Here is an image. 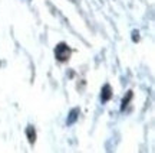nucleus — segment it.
<instances>
[{
  "label": "nucleus",
  "instance_id": "6",
  "mask_svg": "<svg viewBox=\"0 0 155 153\" xmlns=\"http://www.w3.org/2000/svg\"><path fill=\"white\" fill-rule=\"evenodd\" d=\"M132 40H139V35H138V30H134L132 32Z\"/></svg>",
  "mask_w": 155,
  "mask_h": 153
},
{
  "label": "nucleus",
  "instance_id": "4",
  "mask_svg": "<svg viewBox=\"0 0 155 153\" xmlns=\"http://www.w3.org/2000/svg\"><path fill=\"white\" fill-rule=\"evenodd\" d=\"M78 116H79V110L78 108H73L72 111H71V114H69V119L66 120V123H68V126H71V124H73L75 121H76V119H78Z\"/></svg>",
  "mask_w": 155,
  "mask_h": 153
},
{
  "label": "nucleus",
  "instance_id": "2",
  "mask_svg": "<svg viewBox=\"0 0 155 153\" xmlns=\"http://www.w3.org/2000/svg\"><path fill=\"white\" fill-rule=\"evenodd\" d=\"M112 97V88L109 84H105L102 87V91H101V101L102 103H108Z\"/></svg>",
  "mask_w": 155,
  "mask_h": 153
},
{
  "label": "nucleus",
  "instance_id": "1",
  "mask_svg": "<svg viewBox=\"0 0 155 153\" xmlns=\"http://www.w3.org/2000/svg\"><path fill=\"white\" fill-rule=\"evenodd\" d=\"M71 48L65 43V42H61L59 45H56L55 48V58L59 61V62H66L68 59L71 58Z\"/></svg>",
  "mask_w": 155,
  "mask_h": 153
},
{
  "label": "nucleus",
  "instance_id": "3",
  "mask_svg": "<svg viewBox=\"0 0 155 153\" xmlns=\"http://www.w3.org/2000/svg\"><path fill=\"white\" fill-rule=\"evenodd\" d=\"M26 136H28L29 143L33 144V143L36 142V130H35L33 126H28V127H26Z\"/></svg>",
  "mask_w": 155,
  "mask_h": 153
},
{
  "label": "nucleus",
  "instance_id": "5",
  "mask_svg": "<svg viewBox=\"0 0 155 153\" xmlns=\"http://www.w3.org/2000/svg\"><path fill=\"white\" fill-rule=\"evenodd\" d=\"M132 97H134V92L131 90L128 91L127 92V96L124 97V100H122V104H121V110H124V108L127 107L128 104H129V101H131V100H132Z\"/></svg>",
  "mask_w": 155,
  "mask_h": 153
}]
</instances>
